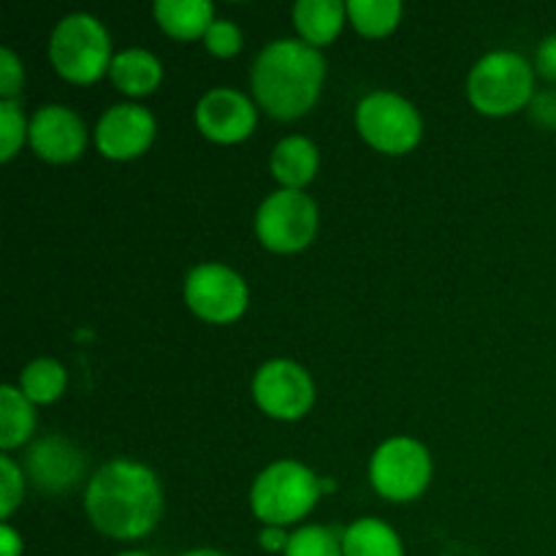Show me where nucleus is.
Listing matches in <instances>:
<instances>
[{"instance_id": "nucleus-18", "label": "nucleus", "mask_w": 556, "mask_h": 556, "mask_svg": "<svg viewBox=\"0 0 556 556\" xmlns=\"http://www.w3.org/2000/svg\"><path fill=\"white\" fill-rule=\"evenodd\" d=\"M109 76H112L114 87L119 92L130 98H141L157 90L163 79V68L161 60L147 52V49H125L112 60Z\"/></svg>"}, {"instance_id": "nucleus-33", "label": "nucleus", "mask_w": 556, "mask_h": 556, "mask_svg": "<svg viewBox=\"0 0 556 556\" xmlns=\"http://www.w3.org/2000/svg\"><path fill=\"white\" fill-rule=\"evenodd\" d=\"M117 556H150V554H144V552H125V554H117Z\"/></svg>"}, {"instance_id": "nucleus-22", "label": "nucleus", "mask_w": 556, "mask_h": 556, "mask_svg": "<svg viewBox=\"0 0 556 556\" xmlns=\"http://www.w3.org/2000/svg\"><path fill=\"white\" fill-rule=\"evenodd\" d=\"M65 369L54 358H38L27 364L20 378V391L33 405H49L65 391Z\"/></svg>"}, {"instance_id": "nucleus-32", "label": "nucleus", "mask_w": 556, "mask_h": 556, "mask_svg": "<svg viewBox=\"0 0 556 556\" xmlns=\"http://www.w3.org/2000/svg\"><path fill=\"white\" fill-rule=\"evenodd\" d=\"M182 556H228V554L215 552V548H195V552H188V554H182Z\"/></svg>"}, {"instance_id": "nucleus-17", "label": "nucleus", "mask_w": 556, "mask_h": 556, "mask_svg": "<svg viewBox=\"0 0 556 556\" xmlns=\"http://www.w3.org/2000/svg\"><path fill=\"white\" fill-rule=\"evenodd\" d=\"M155 22L179 41H193L206 36V30L215 22V9L206 0H157L152 5Z\"/></svg>"}, {"instance_id": "nucleus-31", "label": "nucleus", "mask_w": 556, "mask_h": 556, "mask_svg": "<svg viewBox=\"0 0 556 556\" xmlns=\"http://www.w3.org/2000/svg\"><path fill=\"white\" fill-rule=\"evenodd\" d=\"M0 548H3V556H22V538L9 525L0 530Z\"/></svg>"}, {"instance_id": "nucleus-29", "label": "nucleus", "mask_w": 556, "mask_h": 556, "mask_svg": "<svg viewBox=\"0 0 556 556\" xmlns=\"http://www.w3.org/2000/svg\"><path fill=\"white\" fill-rule=\"evenodd\" d=\"M535 65H538V74H541L543 79L556 81V36L546 38V41L541 43Z\"/></svg>"}, {"instance_id": "nucleus-7", "label": "nucleus", "mask_w": 556, "mask_h": 556, "mask_svg": "<svg viewBox=\"0 0 556 556\" xmlns=\"http://www.w3.org/2000/svg\"><path fill=\"white\" fill-rule=\"evenodd\" d=\"M318 231V206L304 190H277L255 215V233L271 253H299Z\"/></svg>"}, {"instance_id": "nucleus-9", "label": "nucleus", "mask_w": 556, "mask_h": 556, "mask_svg": "<svg viewBox=\"0 0 556 556\" xmlns=\"http://www.w3.org/2000/svg\"><path fill=\"white\" fill-rule=\"evenodd\" d=\"M185 302L210 324H231L248 309V286L223 264H201L185 280Z\"/></svg>"}, {"instance_id": "nucleus-6", "label": "nucleus", "mask_w": 556, "mask_h": 556, "mask_svg": "<svg viewBox=\"0 0 556 556\" xmlns=\"http://www.w3.org/2000/svg\"><path fill=\"white\" fill-rule=\"evenodd\" d=\"M432 478V459L418 440H386L369 462V481L380 497L391 503H410L421 497Z\"/></svg>"}, {"instance_id": "nucleus-8", "label": "nucleus", "mask_w": 556, "mask_h": 556, "mask_svg": "<svg viewBox=\"0 0 556 556\" xmlns=\"http://www.w3.org/2000/svg\"><path fill=\"white\" fill-rule=\"evenodd\" d=\"M362 139L386 155H405L421 141V117L410 101L394 92H372L358 103Z\"/></svg>"}, {"instance_id": "nucleus-26", "label": "nucleus", "mask_w": 556, "mask_h": 556, "mask_svg": "<svg viewBox=\"0 0 556 556\" xmlns=\"http://www.w3.org/2000/svg\"><path fill=\"white\" fill-rule=\"evenodd\" d=\"M0 472H3V494H0V514L3 519H9L14 514L16 505L22 503V492H25V483H22V470L9 459V456H0Z\"/></svg>"}, {"instance_id": "nucleus-15", "label": "nucleus", "mask_w": 556, "mask_h": 556, "mask_svg": "<svg viewBox=\"0 0 556 556\" xmlns=\"http://www.w3.org/2000/svg\"><path fill=\"white\" fill-rule=\"evenodd\" d=\"M318 147L304 136H288L271 152V174L282 190H302L318 174Z\"/></svg>"}, {"instance_id": "nucleus-14", "label": "nucleus", "mask_w": 556, "mask_h": 556, "mask_svg": "<svg viewBox=\"0 0 556 556\" xmlns=\"http://www.w3.org/2000/svg\"><path fill=\"white\" fill-rule=\"evenodd\" d=\"M27 472L41 492L58 494L79 483L85 456L63 438H43L27 454Z\"/></svg>"}, {"instance_id": "nucleus-4", "label": "nucleus", "mask_w": 556, "mask_h": 556, "mask_svg": "<svg viewBox=\"0 0 556 556\" xmlns=\"http://www.w3.org/2000/svg\"><path fill=\"white\" fill-rule=\"evenodd\" d=\"M54 71L74 85H92L112 68V41L96 16L71 14L54 27L49 41Z\"/></svg>"}, {"instance_id": "nucleus-21", "label": "nucleus", "mask_w": 556, "mask_h": 556, "mask_svg": "<svg viewBox=\"0 0 556 556\" xmlns=\"http://www.w3.org/2000/svg\"><path fill=\"white\" fill-rule=\"evenodd\" d=\"M348 16L362 36L383 38L400 25L402 3L400 0H351Z\"/></svg>"}, {"instance_id": "nucleus-5", "label": "nucleus", "mask_w": 556, "mask_h": 556, "mask_svg": "<svg viewBox=\"0 0 556 556\" xmlns=\"http://www.w3.org/2000/svg\"><path fill=\"white\" fill-rule=\"evenodd\" d=\"M535 74L532 65L516 52H492L470 71L467 96L481 114L505 117L532 101Z\"/></svg>"}, {"instance_id": "nucleus-10", "label": "nucleus", "mask_w": 556, "mask_h": 556, "mask_svg": "<svg viewBox=\"0 0 556 556\" xmlns=\"http://www.w3.org/2000/svg\"><path fill=\"white\" fill-rule=\"evenodd\" d=\"M253 400L266 416L277 421H296L309 413L315 402V386L307 369L296 362H266L253 378Z\"/></svg>"}, {"instance_id": "nucleus-19", "label": "nucleus", "mask_w": 556, "mask_h": 556, "mask_svg": "<svg viewBox=\"0 0 556 556\" xmlns=\"http://www.w3.org/2000/svg\"><path fill=\"white\" fill-rule=\"evenodd\" d=\"M345 556H405L400 535L380 519H358L342 535Z\"/></svg>"}, {"instance_id": "nucleus-16", "label": "nucleus", "mask_w": 556, "mask_h": 556, "mask_svg": "<svg viewBox=\"0 0 556 556\" xmlns=\"http://www.w3.org/2000/svg\"><path fill=\"white\" fill-rule=\"evenodd\" d=\"M348 5L340 0H299L293 5V25L309 47H326L340 36Z\"/></svg>"}, {"instance_id": "nucleus-28", "label": "nucleus", "mask_w": 556, "mask_h": 556, "mask_svg": "<svg viewBox=\"0 0 556 556\" xmlns=\"http://www.w3.org/2000/svg\"><path fill=\"white\" fill-rule=\"evenodd\" d=\"M532 117L541 123L543 128H556V92H543L532 103Z\"/></svg>"}, {"instance_id": "nucleus-3", "label": "nucleus", "mask_w": 556, "mask_h": 556, "mask_svg": "<svg viewBox=\"0 0 556 556\" xmlns=\"http://www.w3.org/2000/svg\"><path fill=\"white\" fill-rule=\"evenodd\" d=\"M320 497V481L299 462H275L253 483L250 505L264 527H288L302 521Z\"/></svg>"}, {"instance_id": "nucleus-27", "label": "nucleus", "mask_w": 556, "mask_h": 556, "mask_svg": "<svg viewBox=\"0 0 556 556\" xmlns=\"http://www.w3.org/2000/svg\"><path fill=\"white\" fill-rule=\"evenodd\" d=\"M22 90V63L11 49H0V96L3 101H14Z\"/></svg>"}, {"instance_id": "nucleus-23", "label": "nucleus", "mask_w": 556, "mask_h": 556, "mask_svg": "<svg viewBox=\"0 0 556 556\" xmlns=\"http://www.w3.org/2000/svg\"><path fill=\"white\" fill-rule=\"evenodd\" d=\"M286 556H345L342 541L326 527H302L288 541Z\"/></svg>"}, {"instance_id": "nucleus-20", "label": "nucleus", "mask_w": 556, "mask_h": 556, "mask_svg": "<svg viewBox=\"0 0 556 556\" xmlns=\"http://www.w3.org/2000/svg\"><path fill=\"white\" fill-rule=\"evenodd\" d=\"M33 429H36L33 402L14 386H3L0 389V448H20L30 440Z\"/></svg>"}, {"instance_id": "nucleus-24", "label": "nucleus", "mask_w": 556, "mask_h": 556, "mask_svg": "<svg viewBox=\"0 0 556 556\" xmlns=\"http://www.w3.org/2000/svg\"><path fill=\"white\" fill-rule=\"evenodd\" d=\"M30 125L25 123V114L16 101H0V161H11L16 150L25 141Z\"/></svg>"}, {"instance_id": "nucleus-30", "label": "nucleus", "mask_w": 556, "mask_h": 556, "mask_svg": "<svg viewBox=\"0 0 556 556\" xmlns=\"http://www.w3.org/2000/svg\"><path fill=\"white\" fill-rule=\"evenodd\" d=\"M288 541H291V535H286V530H282V527H264L258 535L261 548H264V552H271V554L275 552L286 554Z\"/></svg>"}, {"instance_id": "nucleus-12", "label": "nucleus", "mask_w": 556, "mask_h": 556, "mask_svg": "<svg viewBox=\"0 0 556 556\" xmlns=\"http://www.w3.org/2000/svg\"><path fill=\"white\" fill-rule=\"evenodd\" d=\"M33 152L49 163H71L85 152L87 130L81 125L79 114L71 112L68 106L49 103L41 106L30 119L27 130Z\"/></svg>"}, {"instance_id": "nucleus-25", "label": "nucleus", "mask_w": 556, "mask_h": 556, "mask_svg": "<svg viewBox=\"0 0 556 556\" xmlns=\"http://www.w3.org/2000/svg\"><path fill=\"white\" fill-rule=\"evenodd\" d=\"M204 43L210 49V54H215V58H233L242 49V33H239V27L233 22L215 20L210 30H206Z\"/></svg>"}, {"instance_id": "nucleus-2", "label": "nucleus", "mask_w": 556, "mask_h": 556, "mask_svg": "<svg viewBox=\"0 0 556 556\" xmlns=\"http://www.w3.org/2000/svg\"><path fill=\"white\" fill-rule=\"evenodd\" d=\"M326 76V60L296 38L271 41L253 65V96L275 119H296L315 106Z\"/></svg>"}, {"instance_id": "nucleus-1", "label": "nucleus", "mask_w": 556, "mask_h": 556, "mask_svg": "<svg viewBox=\"0 0 556 556\" xmlns=\"http://www.w3.org/2000/svg\"><path fill=\"white\" fill-rule=\"evenodd\" d=\"M85 510L92 527L114 541L150 535L163 514V489L150 467L114 459L87 483Z\"/></svg>"}, {"instance_id": "nucleus-11", "label": "nucleus", "mask_w": 556, "mask_h": 556, "mask_svg": "<svg viewBox=\"0 0 556 556\" xmlns=\"http://www.w3.org/2000/svg\"><path fill=\"white\" fill-rule=\"evenodd\" d=\"M155 139V117L139 103H117L101 117L96 144L112 161H130L150 150Z\"/></svg>"}, {"instance_id": "nucleus-13", "label": "nucleus", "mask_w": 556, "mask_h": 556, "mask_svg": "<svg viewBox=\"0 0 556 556\" xmlns=\"http://www.w3.org/2000/svg\"><path fill=\"white\" fill-rule=\"evenodd\" d=\"M255 119H258V112H255L253 101L228 87L206 92L195 106V125L206 139L217 141V144L244 141L255 130Z\"/></svg>"}]
</instances>
